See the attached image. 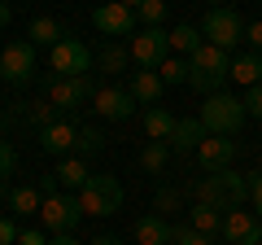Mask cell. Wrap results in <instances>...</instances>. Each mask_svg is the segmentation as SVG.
<instances>
[{"label":"cell","instance_id":"10","mask_svg":"<svg viewBox=\"0 0 262 245\" xmlns=\"http://www.w3.org/2000/svg\"><path fill=\"white\" fill-rule=\"evenodd\" d=\"M136 9H127V5H118V0H101L92 9V27L101 31V35L118 39V35H136Z\"/></svg>","mask_w":262,"mask_h":245},{"label":"cell","instance_id":"44","mask_svg":"<svg viewBox=\"0 0 262 245\" xmlns=\"http://www.w3.org/2000/svg\"><path fill=\"white\" fill-rule=\"evenodd\" d=\"M0 140H5V114H0Z\"/></svg>","mask_w":262,"mask_h":245},{"label":"cell","instance_id":"35","mask_svg":"<svg viewBox=\"0 0 262 245\" xmlns=\"http://www.w3.org/2000/svg\"><path fill=\"white\" fill-rule=\"evenodd\" d=\"M18 223H13V219H0V245H18Z\"/></svg>","mask_w":262,"mask_h":245},{"label":"cell","instance_id":"8","mask_svg":"<svg viewBox=\"0 0 262 245\" xmlns=\"http://www.w3.org/2000/svg\"><path fill=\"white\" fill-rule=\"evenodd\" d=\"M35 66H39V57H35V44H31V39L5 44V53H0V79H5V84H31Z\"/></svg>","mask_w":262,"mask_h":245},{"label":"cell","instance_id":"30","mask_svg":"<svg viewBox=\"0 0 262 245\" xmlns=\"http://www.w3.org/2000/svg\"><path fill=\"white\" fill-rule=\"evenodd\" d=\"M136 18H140V27H162V18H166V0H144L140 9H136Z\"/></svg>","mask_w":262,"mask_h":245},{"label":"cell","instance_id":"31","mask_svg":"<svg viewBox=\"0 0 262 245\" xmlns=\"http://www.w3.org/2000/svg\"><path fill=\"white\" fill-rule=\"evenodd\" d=\"M57 114H61V110H57L53 101H35V105L27 110V118L35 122V127H48V122H57Z\"/></svg>","mask_w":262,"mask_h":245},{"label":"cell","instance_id":"36","mask_svg":"<svg viewBox=\"0 0 262 245\" xmlns=\"http://www.w3.org/2000/svg\"><path fill=\"white\" fill-rule=\"evenodd\" d=\"M249 201H253V215L262 219V175H253V179H249Z\"/></svg>","mask_w":262,"mask_h":245},{"label":"cell","instance_id":"47","mask_svg":"<svg viewBox=\"0 0 262 245\" xmlns=\"http://www.w3.org/2000/svg\"><path fill=\"white\" fill-rule=\"evenodd\" d=\"M214 245H219V241H214ZM223 245H227V241H223Z\"/></svg>","mask_w":262,"mask_h":245},{"label":"cell","instance_id":"40","mask_svg":"<svg viewBox=\"0 0 262 245\" xmlns=\"http://www.w3.org/2000/svg\"><path fill=\"white\" fill-rule=\"evenodd\" d=\"M48 245H83L75 232H61V236H48Z\"/></svg>","mask_w":262,"mask_h":245},{"label":"cell","instance_id":"9","mask_svg":"<svg viewBox=\"0 0 262 245\" xmlns=\"http://www.w3.org/2000/svg\"><path fill=\"white\" fill-rule=\"evenodd\" d=\"M39 219H44V228H48L53 236H61V232H75V228H79V219H83L79 193H75V197H61V193L44 197V206H39Z\"/></svg>","mask_w":262,"mask_h":245},{"label":"cell","instance_id":"2","mask_svg":"<svg viewBox=\"0 0 262 245\" xmlns=\"http://www.w3.org/2000/svg\"><path fill=\"white\" fill-rule=\"evenodd\" d=\"M188 88H196L201 96H214L223 92V84L232 79V53L227 48H214V44H201L192 57H188Z\"/></svg>","mask_w":262,"mask_h":245},{"label":"cell","instance_id":"25","mask_svg":"<svg viewBox=\"0 0 262 245\" xmlns=\"http://www.w3.org/2000/svg\"><path fill=\"white\" fill-rule=\"evenodd\" d=\"M53 175L61 179L66 189H75V193H79V189H83V184H88V179H92V171L83 167V158H61V167H57Z\"/></svg>","mask_w":262,"mask_h":245},{"label":"cell","instance_id":"11","mask_svg":"<svg viewBox=\"0 0 262 245\" xmlns=\"http://www.w3.org/2000/svg\"><path fill=\"white\" fill-rule=\"evenodd\" d=\"M96 88H101V84H96L92 75H79V79H57L53 75V84H48V101L66 114V110H79L83 101H92Z\"/></svg>","mask_w":262,"mask_h":245},{"label":"cell","instance_id":"19","mask_svg":"<svg viewBox=\"0 0 262 245\" xmlns=\"http://www.w3.org/2000/svg\"><path fill=\"white\" fill-rule=\"evenodd\" d=\"M175 122L179 118L166 110V105H149V110H144V136H149V140H170Z\"/></svg>","mask_w":262,"mask_h":245},{"label":"cell","instance_id":"18","mask_svg":"<svg viewBox=\"0 0 262 245\" xmlns=\"http://www.w3.org/2000/svg\"><path fill=\"white\" fill-rule=\"evenodd\" d=\"M170 232H175V228H170L162 215L136 219V245H170Z\"/></svg>","mask_w":262,"mask_h":245},{"label":"cell","instance_id":"32","mask_svg":"<svg viewBox=\"0 0 262 245\" xmlns=\"http://www.w3.org/2000/svg\"><path fill=\"white\" fill-rule=\"evenodd\" d=\"M101 149H105L101 127H79V153H101Z\"/></svg>","mask_w":262,"mask_h":245},{"label":"cell","instance_id":"23","mask_svg":"<svg viewBox=\"0 0 262 245\" xmlns=\"http://www.w3.org/2000/svg\"><path fill=\"white\" fill-rule=\"evenodd\" d=\"M201 44H206V35H201V27H192V22H179V27L170 31V53L175 57H192Z\"/></svg>","mask_w":262,"mask_h":245},{"label":"cell","instance_id":"22","mask_svg":"<svg viewBox=\"0 0 262 245\" xmlns=\"http://www.w3.org/2000/svg\"><path fill=\"white\" fill-rule=\"evenodd\" d=\"M96 66L110 70V75H122V70L131 66V48H127V44H118V39H105L101 53H96Z\"/></svg>","mask_w":262,"mask_h":245},{"label":"cell","instance_id":"3","mask_svg":"<svg viewBox=\"0 0 262 245\" xmlns=\"http://www.w3.org/2000/svg\"><path fill=\"white\" fill-rule=\"evenodd\" d=\"M196 118L206 122L210 136H236V132L245 127V118H249V114H245V101H241V96L214 92V96H206V101H201V114H196Z\"/></svg>","mask_w":262,"mask_h":245},{"label":"cell","instance_id":"26","mask_svg":"<svg viewBox=\"0 0 262 245\" xmlns=\"http://www.w3.org/2000/svg\"><path fill=\"white\" fill-rule=\"evenodd\" d=\"M61 39H66V31H61V22H57V18H35V22H31V44H48V48H53V44H61Z\"/></svg>","mask_w":262,"mask_h":245},{"label":"cell","instance_id":"7","mask_svg":"<svg viewBox=\"0 0 262 245\" xmlns=\"http://www.w3.org/2000/svg\"><path fill=\"white\" fill-rule=\"evenodd\" d=\"M131 62L140 70H158L162 62L170 57V31H162V27H140L136 35H131Z\"/></svg>","mask_w":262,"mask_h":245},{"label":"cell","instance_id":"5","mask_svg":"<svg viewBox=\"0 0 262 245\" xmlns=\"http://www.w3.org/2000/svg\"><path fill=\"white\" fill-rule=\"evenodd\" d=\"M48 70L57 79H79V75H92V48L83 44L79 35H66L61 44L48 48Z\"/></svg>","mask_w":262,"mask_h":245},{"label":"cell","instance_id":"38","mask_svg":"<svg viewBox=\"0 0 262 245\" xmlns=\"http://www.w3.org/2000/svg\"><path fill=\"white\" fill-rule=\"evenodd\" d=\"M175 206H179V193L175 189H162L158 193V210H175Z\"/></svg>","mask_w":262,"mask_h":245},{"label":"cell","instance_id":"45","mask_svg":"<svg viewBox=\"0 0 262 245\" xmlns=\"http://www.w3.org/2000/svg\"><path fill=\"white\" fill-rule=\"evenodd\" d=\"M0 197H5V201H9V189H0Z\"/></svg>","mask_w":262,"mask_h":245},{"label":"cell","instance_id":"6","mask_svg":"<svg viewBox=\"0 0 262 245\" xmlns=\"http://www.w3.org/2000/svg\"><path fill=\"white\" fill-rule=\"evenodd\" d=\"M201 35H206V44L232 53L245 39V18L236 9H227V5H214V9H206V18H201Z\"/></svg>","mask_w":262,"mask_h":245},{"label":"cell","instance_id":"4","mask_svg":"<svg viewBox=\"0 0 262 245\" xmlns=\"http://www.w3.org/2000/svg\"><path fill=\"white\" fill-rule=\"evenodd\" d=\"M122 184L114 175H92L79 189V206H83V215H96V219H105V215H118L122 210Z\"/></svg>","mask_w":262,"mask_h":245},{"label":"cell","instance_id":"13","mask_svg":"<svg viewBox=\"0 0 262 245\" xmlns=\"http://www.w3.org/2000/svg\"><path fill=\"white\" fill-rule=\"evenodd\" d=\"M92 110L101 114V118L122 122V118H131V114H136V96H131L127 88H118V84H105V88H96V96H92Z\"/></svg>","mask_w":262,"mask_h":245},{"label":"cell","instance_id":"1","mask_svg":"<svg viewBox=\"0 0 262 245\" xmlns=\"http://www.w3.org/2000/svg\"><path fill=\"white\" fill-rule=\"evenodd\" d=\"M192 201H206V206L214 210H241L245 201H249V179L241 175V171H206V179L192 189Z\"/></svg>","mask_w":262,"mask_h":245},{"label":"cell","instance_id":"33","mask_svg":"<svg viewBox=\"0 0 262 245\" xmlns=\"http://www.w3.org/2000/svg\"><path fill=\"white\" fill-rule=\"evenodd\" d=\"M241 101H245V114H249L253 122H262V84H258V88H245Z\"/></svg>","mask_w":262,"mask_h":245},{"label":"cell","instance_id":"15","mask_svg":"<svg viewBox=\"0 0 262 245\" xmlns=\"http://www.w3.org/2000/svg\"><path fill=\"white\" fill-rule=\"evenodd\" d=\"M39 149L53 153V158H66L70 149H79V127L70 118H57L48 127H39Z\"/></svg>","mask_w":262,"mask_h":245},{"label":"cell","instance_id":"42","mask_svg":"<svg viewBox=\"0 0 262 245\" xmlns=\"http://www.w3.org/2000/svg\"><path fill=\"white\" fill-rule=\"evenodd\" d=\"M88 245H122V241H118V236H110V232H101L96 241H88Z\"/></svg>","mask_w":262,"mask_h":245},{"label":"cell","instance_id":"24","mask_svg":"<svg viewBox=\"0 0 262 245\" xmlns=\"http://www.w3.org/2000/svg\"><path fill=\"white\" fill-rule=\"evenodd\" d=\"M39 206H44V193H39L35 184H22V189L9 193V210H13V215H22V219L39 215Z\"/></svg>","mask_w":262,"mask_h":245},{"label":"cell","instance_id":"27","mask_svg":"<svg viewBox=\"0 0 262 245\" xmlns=\"http://www.w3.org/2000/svg\"><path fill=\"white\" fill-rule=\"evenodd\" d=\"M166 162H170V145H166V140H149V145L140 149V167H144V171H153V175H158Z\"/></svg>","mask_w":262,"mask_h":245},{"label":"cell","instance_id":"46","mask_svg":"<svg viewBox=\"0 0 262 245\" xmlns=\"http://www.w3.org/2000/svg\"><path fill=\"white\" fill-rule=\"evenodd\" d=\"M214 5H219V0H210V9H214Z\"/></svg>","mask_w":262,"mask_h":245},{"label":"cell","instance_id":"29","mask_svg":"<svg viewBox=\"0 0 262 245\" xmlns=\"http://www.w3.org/2000/svg\"><path fill=\"white\" fill-rule=\"evenodd\" d=\"M170 245H214V236L196 232L192 223H175V232H170Z\"/></svg>","mask_w":262,"mask_h":245},{"label":"cell","instance_id":"37","mask_svg":"<svg viewBox=\"0 0 262 245\" xmlns=\"http://www.w3.org/2000/svg\"><path fill=\"white\" fill-rule=\"evenodd\" d=\"M245 39H249L253 53H262V22H249V27H245Z\"/></svg>","mask_w":262,"mask_h":245},{"label":"cell","instance_id":"16","mask_svg":"<svg viewBox=\"0 0 262 245\" xmlns=\"http://www.w3.org/2000/svg\"><path fill=\"white\" fill-rule=\"evenodd\" d=\"M206 122H201V118H179L175 122V132H170V153H179V158H184V153H196V145H201V140H206Z\"/></svg>","mask_w":262,"mask_h":245},{"label":"cell","instance_id":"41","mask_svg":"<svg viewBox=\"0 0 262 245\" xmlns=\"http://www.w3.org/2000/svg\"><path fill=\"white\" fill-rule=\"evenodd\" d=\"M9 22H13V9H9V0H0V31L9 27Z\"/></svg>","mask_w":262,"mask_h":245},{"label":"cell","instance_id":"17","mask_svg":"<svg viewBox=\"0 0 262 245\" xmlns=\"http://www.w3.org/2000/svg\"><path fill=\"white\" fill-rule=\"evenodd\" d=\"M127 92L136 96V105H158V101H162V92H166V84H162L158 70H131Z\"/></svg>","mask_w":262,"mask_h":245},{"label":"cell","instance_id":"21","mask_svg":"<svg viewBox=\"0 0 262 245\" xmlns=\"http://www.w3.org/2000/svg\"><path fill=\"white\" fill-rule=\"evenodd\" d=\"M232 79L241 88H258L262 84V53H245V57H232Z\"/></svg>","mask_w":262,"mask_h":245},{"label":"cell","instance_id":"39","mask_svg":"<svg viewBox=\"0 0 262 245\" xmlns=\"http://www.w3.org/2000/svg\"><path fill=\"white\" fill-rule=\"evenodd\" d=\"M18 245H48V236H44V232H35V228H27V232L18 236Z\"/></svg>","mask_w":262,"mask_h":245},{"label":"cell","instance_id":"34","mask_svg":"<svg viewBox=\"0 0 262 245\" xmlns=\"http://www.w3.org/2000/svg\"><path fill=\"white\" fill-rule=\"evenodd\" d=\"M13 167H18V149H13L9 140H0V179H9Z\"/></svg>","mask_w":262,"mask_h":245},{"label":"cell","instance_id":"20","mask_svg":"<svg viewBox=\"0 0 262 245\" xmlns=\"http://www.w3.org/2000/svg\"><path fill=\"white\" fill-rule=\"evenodd\" d=\"M188 223L196 228V232H206V236H223V210L206 206V201H192V210H188Z\"/></svg>","mask_w":262,"mask_h":245},{"label":"cell","instance_id":"28","mask_svg":"<svg viewBox=\"0 0 262 245\" xmlns=\"http://www.w3.org/2000/svg\"><path fill=\"white\" fill-rule=\"evenodd\" d=\"M158 75H162V84H188V75H192V70H188V57H175V53H170L166 57V62H162V66H158Z\"/></svg>","mask_w":262,"mask_h":245},{"label":"cell","instance_id":"43","mask_svg":"<svg viewBox=\"0 0 262 245\" xmlns=\"http://www.w3.org/2000/svg\"><path fill=\"white\" fill-rule=\"evenodd\" d=\"M118 5H127V9H140V5H144V0H118Z\"/></svg>","mask_w":262,"mask_h":245},{"label":"cell","instance_id":"12","mask_svg":"<svg viewBox=\"0 0 262 245\" xmlns=\"http://www.w3.org/2000/svg\"><path fill=\"white\" fill-rule=\"evenodd\" d=\"M219 241L227 245H262V219L253 215V210H227L223 215V236Z\"/></svg>","mask_w":262,"mask_h":245},{"label":"cell","instance_id":"14","mask_svg":"<svg viewBox=\"0 0 262 245\" xmlns=\"http://www.w3.org/2000/svg\"><path fill=\"white\" fill-rule=\"evenodd\" d=\"M236 153H241V145H236L232 136H206V140L196 145V162H201V171H227L236 162Z\"/></svg>","mask_w":262,"mask_h":245}]
</instances>
